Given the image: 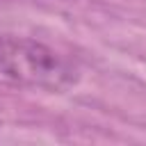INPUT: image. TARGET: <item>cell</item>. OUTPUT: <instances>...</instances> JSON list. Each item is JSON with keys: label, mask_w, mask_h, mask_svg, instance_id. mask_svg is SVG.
<instances>
[{"label": "cell", "mask_w": 146, "mask_h": 146, "mask_svg": "<svg viewBox=\"0 0 146 146\" xmlns=\"http://www.w3.org/2000/svg\"><path fill=\"white\" fill-rule=\"evenodd\" d=\"M0 78L30 89L64 91L78 82V68L36 39L0 34Z\"/></svg>", "instance_id": "1"}]
</instances>
